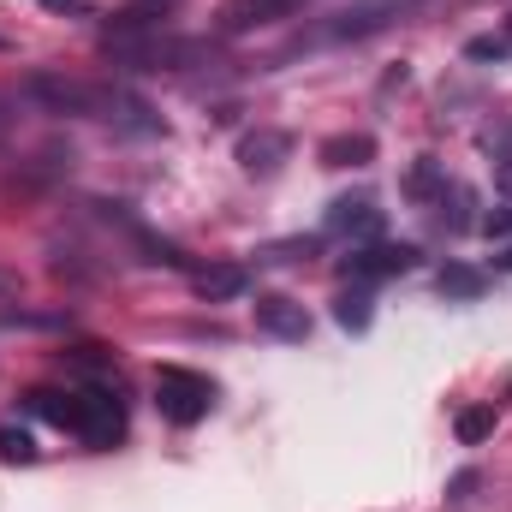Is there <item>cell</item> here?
<instances>
[{
  "label": "cell",
  "instance_id": "obj_1",
  "mask_svg": "<svg viewBox=\"0 0 512 512\" xmlns=\"http://www.w3.org/2000/svg\"><path fill=\"white\" fill-rule=\"evenodd\" d=\"M36 102H48L54 114H78V120H114L120 114V90L90 84V78H66V72H30L24 84Z\"/></svg>",
  "mask_w": 512,
  "mask_h": 512
},
{
  "label": "cell",
  "instance_id": "obj_2",
  "mask_svg": "<svg viewBox=\"0 0 512 512\" xmlns=\"http://www.w3.org/2000/svg\"><path fill=\"white\" fill-rule=\"evenodd\" d=\"M209 405H215V382H209V376H197V370H185V364H161V370H155V411H161L167 423L191 429V423L209 417Z\"/></svg>",
  "mask_w": 512,
  "mask_h": 512
},
{
  "label": "cell",
  "instance_id": "obj_3",
  "mask_svg": "<svg viewBox=\"0 0 512 512\" xmlns=\"http://www.w3.org/2000/svg\"><path fill=\"white\" fill-rule=\"evenodd\" d=\"M84 447H96V453H108V447H120L126 441V411H120V399H114V387H90L84 399H78V429H72Z\"/></svg>",
  "mask_w": 512,
  "mask_h": 512
},
{
  "label": "cell",
  "instance_id": "obj_4",
  "mask_svg": "<svg viewBox=\"0 0 512 512\" xmlns=\"http://www.w3.org/2000/svg\"><path fill=\"white\" fill-rule=\"evenodd\" d=\"M292 161V131H274V126H256L239 137V167L251 179H274L280 167Z\"/></svg>",
  "mask_w": 512,
  "mask_h": 512
},
{
  "label": "cell",
  "instance_id": "obj_5",
  "mask_svg": "<svg viewBox=\"0 0 512 512\" xmlns=\"http://www.w3.org/2000/svg\"><path fill=\"white\" fill-rule=\"evenodd\" d=\"M256 328H262L268 340L304 346V340H310V310H304L298 298H286V292H268V298H256Z\"/></svg>",
  "mask_w": 512,
  "mask_h": 512
},
{
  "label": "cell",
  "instance_id": "obj_6",
  "mask_svg": "<svg viewBox=\"0 0 512 512\" xmlns=\"http://www.w3.org/2000/svg\"><path fill=\"white\" fill-rule=\"evenodd\" d=\"M417 268V245H364V251L346 256V274L358 280V286H370V280H393V274H411Z\"/></svg>",
  "mask_w": 512,
  "mask_h": 512
},
{
  "label": "cell",
  "instance_id": "obj_7",
  "mask_svg": "<svg viewBox=\"0 0 512 512\" xmlns=\"http://www.w3.org/2000/svg\"><path fill=\"white\" fill-rule=\"evenodd\" d=\"M322 227L334 239H376L382 233V209H376V197H334Z\"/></svg>",
  "mask_w": 512,
  "mask_h": 512
},
{
  "label": "cell",
  "instance_id": "obj_8",
  "mask_svg": "<svg viewBox=\"0 0 512 512\" xmlns=\"http://www.w3.org/2000/svg\"><path fill=\"white\" fill-rule=\"evenodd\" d=\"M304 0H227L221 6V36H245V30H262V24H274V18H292Z\"/></svg>",
  "mask_w": 512,
  "mask_h": 512
},
{
  "label": "cell",
  "instance_id": "obj_9",
  "mask_svg": "<svg viewBox=\"0 0 512 512\" xmlns=\"http://www.w3.org/2000/svg\"><path fill=\"white\" fill-rule=\"evenodd\" d=\"M191 286H197L203 304H233V298L251 292V274H245V262H215V268H197Z\"/></svg>",
  "mask_w": 512,
  "mask_h": 512
},
{
  "label": "cell",
  "instance_id": "obj_10",
  "mask_svg": "<svg viewBox=\"0 0 512 512\" xmlns=\"http://www.w3.org/2000/svg\"><path fill=\"white\" fill-rule=\"evenodd\" d=\"M78 387H30L24 393V405L42 417V423H54V429H78Z\"/></svg>",
  "mask_w": 512,
  "mask_h": 512
},
{
  "label": "cell",
  "instance_id": "obj_11",
  "mask_svg": "<svg viewBox=\"0 0 512 512\" xmlns=\"http://www.w3.org/2000/svg\"><path fill=\"white\" fill-rule=\"evenodd\" d=\"M393 18H399V6H393V0H364V6H358V12H346L328 36H340V42H352V36H376V30H387Z\"/></svg>",
  "mask_w": 512,
  "mask_h": 512
},
{
  "label": "cell",
  "instance_id": "obj_12",
  "mask_svg": "<svg viewBox=\"0 0 512 512\" xmlns=\"http://www.w3.org/2000/svg\"><path fill=\"white\" fill-rule=\"evenodd\" d=\"M376 161V137L370 131H340L322 143V167H370Z\"/></svg>",
  "mask_w": 512,
  "mask_h": 512
},
{
  "label": "cell",
  "instance_id": "obj_13",
  "mask_svg": "<svg viewBox=\"0 0 512 512\" xmlns=\"http://www.w3.org/2000/svg\"><path fill=\"white\" fill-rule=\"evenodd\" d=\"M447 185H453V179H447V167H441V161H429V155L405 173V197H411V203H441V197H447Z\"/></svg>",
  "mask_w": 512,
  "mask_h": 512
},
{
  "label": "cell",
  "instance_id": "obj_14",
  "mask_svg": "<svg viewBox=\"0 0 512 512\" xmlns=\"http://www.w3.org/2000/svg\"><path fill=\"white\" fill-rule=\"evenodd\" d=\"M435 286H441V298H483V292H489V274H477V268H465V262H447V268L435 274Z\"/></svg>",
  "mask_w": 512,
  "mask_h": 512
},
{
  "label": "cell",
  "instance_id": "obj_15",
  "mask_svg": "<svg viewBox=\"0 0 512 512\" xmlns=\"http://www.w3.org/2000/svg\"><path fill=\"white\" fill-rule=\"evenodd\" d=\"M495 405H465L459 417H453V435H459V447H477V441H489L495 435Z\"/></svg>",
  "mask_w": 512,
  "mask_h": 512
},
{
  "label": "cell",
  "instance_id": "obj_16",
  "mask_svg": "<svg viewBox=\"0 0 512 512\" xmlns=\"http://www.w3.org/2000/svg\"><path fill=\"white\" fill-rule=\"evenodd\" d=\"M370 316H376V310H370V292H364V286L334 298V322H340L346 334H364V328H370Z\"/></svg>",
  "mask_w": 512,
  "mask_h": 512
},
{
  "label": "cell",
  "instance_id": "obj_17",
  "mask_svg": "<svg viewBox=\"0 0 512 512\" xmlns=\"http://www.w3.org/2000/svg\"><path fill=\"white\" fill-rule=\"evenodd\" d=\"M36 459V441H30V429H12V423H0V465H30Z\"/></svg>",
  "mask_w": 512,
  "mask_h": 512
},
{
  "label": "cell",
  "instance_id": "obj_18",
  "mask_svg": "<svg viewBox=\"0 0 512 512\" xmlns=\"http://www.w3.org/2000/svg\"><path fill=\"white\" fill-rule=\"evenodd\" d=\"M507 54H512V24L495 30V36H471L465 42V60H507Z\"/></svg>",
  "mask_w": 512,
  "mask_h": 512
},
{
  "label": "cell",
  "instance_id": "obj_19",
  "mask_svg": "<svg viewBox=\"0 0 512 512\" xmlns=\"http://www.w3.org/2000/svg\"><path fill=\"white\" fill-rule=\"evenodd\" d=\"M42 12H54V18H96L102 12V0H36Z\"/></svg>",
  "mask_w": 512,
  "mask_h": 512
},
{
  "label": "cell",
  "instance_id": "obj_20",
  "mask_svg": "<svg viewBox=\"0 0 512 512\" xmlns=\"http://www.w3.org/2000/svg\"><path fill=\"white\" fill-rule=\"evenodd\" d=\"M316 251H322L316 239H286V245H268L262 262H298V256H316Z\"/></svg>",
  "mask_w": 512,
  "mask_h": 512
},
{
  "label": "cell",
  "instance_id": "obj_21",
  "mask_svg": "<svg viewBox=\"0 0 512 512\" xmlns=\"http://www.w3.org/2000/svg\"><path fill=\"white\" fill-rule=\"evenodd\" d=\"M483 233H495V239H512V203H507V209H495V215H483Z\"/></svg>",
  "mask_w": 512,
  "mask_h": 512
},
{
  "label": "cell",
  "instance_id": "obj_22",
  "mask_svg": "<svg viewBox=\"0 0 512 512\" xmlns=\"http://www.w3.org/2000/svg\"><path fill=\"white\" fill-rule=\"evenodd\" d=\"M471 489H477V471H465V477H453V489H447V501H453V507H465V501H471Z\"/></svg>",
  "mask_w": 512,
  "mask_h": 512
},
{
  "label": "cell",
  "instance_id": "obj_23",
  "mask_svg": "<svg viewBox=\"0 0 512 512\" xmlns=\"http://www.w3.org/2000/svg\"><path fill=\"white\" fill-rule=\"evenodd\" d=\"M495 185H501V197L512 203V155H501V161H495Z\"/></svg>",
  "mask_w": 512,
  "mask_h": 512
},
{
  "label": "cell",
  "instance_id": "obj_24",
  "mask_svg": "<svg viewBox=\"0 0 512 512\" xmlns=\"http://www.w3.org/2000/svg\"><path fill=\"white\" fill-rule=\"evenodd\" d=\"M507 268H512V256H507Z\"/></svg>",
  "mask_w": 512,
  "mask_h": 512
}]
</instances>
